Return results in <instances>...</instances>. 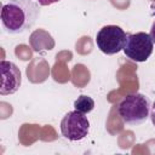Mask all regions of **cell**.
I'll use <instances>...</instances> for the list:
<instances>
[{"mask_svg": "<svg viewBox=\"0 0 155 155\" xmlns=\"http://www.w3.org/2000/svg\"><path fill=\"white\" fill-rule=\"evenodd\" d=\"M40 16L36 0H8L1 8V24L4 31L11 35L23 34L31 29Z\"/></svg>", "mask_w": 155, "mask_h": 155, "instance_id": "1", "label": "cell"}, {"mask_svg": "<svg viewBox=\"0 0 155 155\" xmlns=\"http://www.w3.org/2000/svg\"><path fill=\"white\" fill-rule=\"evenodd\" d=\"M150 108L149 98L143 93L136 92L121 99L117 105V113L126 125L138 126L150 116Z\"/></svg>", "mask_w": 155, "mask_h": 155, "instance_id": "2", "label": "cell"}, {"mask_svg": "<svg viewBox=\"0 0 155 155\" xmlns=\"http://www.w3.org/2000/svg\"><path fill=\"white\" fill-rule=\"evenodd\" d=\"M127 40V34L119 25H105L98 30L96 35L97 47L108 56L119 53L124 50Z\"/></svg>", "mask_w": 155, "mask_h": 155, "instance_id": "3", "label": "cell"}, {"mask_svg": "<svg viewBox=\"0 0 155 155\" xmlns=\"http://www.w3.org/2000/svg\"><path fill=\"white\" fill-rule=\"evenodd\" d=\"M154 42L150 34L139 31L134 34H127L126 45L124 47V53L127 58L134 62H145L153 53Z\"/></svg>", "mask_w": 155, "mask_h": 155, "instance_id": "4", "label": "cell"}, {"mask_svg": "<svg viewBox=\"0 0 155 155\" xmlns=\"http://www.w3.org/2000/svg\"><path fill=\"white\" fill-rule=\"evenodd\" d=\"M90 121L84 113L73 110L67 113L61 121L62 136L71 142L81 140L88 134Z\"/></svg>", "mask_w": 155, "mask_h": 155, "instance_id": "5", "label": "cell"}, {"mask_svg": "<svg viewBox=\"0 0 155 155\" xmlns=\"http://www.w3.org/2000/svg\"><path fill=\"white\" fill-rule=\"evenodd\" d=\"M0 73H1L0 94L8 96L16 93L22 84V73L19 68L13 62L2 59L0 62Z\"/></svg>", "mask_w": 155, "mask_h": 155, "instance_id": "6", "label": "cell"}, {"mask_svg": "<svg viewBox=\"0 0 155 155\" xmlns=\"http://www.w3.org/2000/svg\"><path fill=\"white\" fill-rule=\"evenodd\" d=\"M74 108H75V110L80 111V113H84V114L91 113L94 108V101L90 96L81 94V96L78 97V99H75Z\"/></svg>", "mask_w": 155, "mask_h": 155, "instance_id": "7", "label": "cell"}, {"mask_svg": "<svg viewBox=\"0 0 155 155\" xmlns=\"http://www.w3.org/2000/svg\"><path fill=\"white\" fill-rule=\"evenodd\" d=\"M153 16L155 17V8H154V12H153ZM150 36H151V39H153V42H154V45H155V19H154V22H153V24H151V28H150Z\"/></svg>", "mask_w": 155, "mask_h": 155, "instance_id": "8", "label": "cell"}, {"mask_svg": "<svg viewBox=\"0 0 155 155\" xmlns=\"http://www.w3.org/2000/svg\"><path fill=\"white\" fill-rule=\"evenodd\" d=\"M39 2L40 6H48L51 4H54V2H58L59 0H36Z\"/></svg>", "mask_w": 155, "mask_h": 155, "instance_id": "9", "label": "cell"}, {"mask_svg": "<svg viewBox=\"0 0 155 155\" xmlns=\"http://www.w3.org/2000/svg\"><path fill=\"white\" fill-rule=\"evenodd\" d=\"M150 119H151L153 125L155 126V102L153 103V105H151V108H150Z\"/></svg>", "mask_w": 155, "mask_h": 155, "instance_id": "10", "label": "cell"}]
</instances>
